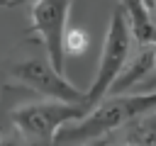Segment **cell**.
<instances>
[{
	"mask_svg": "<svg viewBox=\"0 0 156 146\" xmlns=\"http://www.w3.org/2000/svg\"><path fill=\"white\" fill-rule=\"evenodd\" d=\"M154 109H156V90L139 95H124V92L107 95L85 117L63 124L56 134L54 146H80L100 136H112L117 129L134 124L136 119L146 117Z\"/></svg>",
	"mask_w": 156,
	"mask_h": 146,
	"instance_id": "6da1fadb",
	"label": "cell"
},
{
	"mask_svg": "<svg viewBox=\"0 0 156 146\" xmlns=\"http://www.w3.org/2000/svg\"><path fill=\"white\" fill-rule=\"evenodd\" d=\"M132 44H134V34L129 29L124 7H115L107 32H105V41H102V54H100V63H98V73L93 85L85 90V107L88 112L110 95L115 80L122 75L124 66L132 58Z\"/></svg>",
	"mask_w": 156,
	"mask_h": 146,
	"instance_id": "7a4b0ae2",
	"label": "cell"
},
{
	"mask_svg": "<svg viewBox=\"0 0 156 146\" xmlns=\"http://www.w3.org/2000/svg\"><path fill=\"white\" fill-rule=\"evenodd\" d=\"M88 114L85 105L63 102V100H46V102H29L10 112V122L15 131L29 146H54L56 134L63 124L76 122Z\"/></svg>",
	"mask_w": 156,
	"mask_h": 146,
	"instance_id": "3957f363",
	"label": "cell"
},
{
	"mask_svg": "<svg viewBox=\"0 0 156 146\" xmlns=\"http://www.w3.org/2000/svg\"><path fill=\"white\" fill-rule=\"evenodd\" d=\"M71 0H34L29 10V32L37 34L46 49V58L56 66V71L66 73V51L63 36L68 29Z\"/></svg>",
	"mask_w": 156,
	"mask_h": 146,
	"instance_id": "277c9868",
	"label": "cell"
},
{
	"mask_svg": "<svg viewBox=\"0 0 156 146\" xmlns=\"http://www.w3.org/2000/svg\"><path fill=\"white\" fill-rule=\"evenodd\" d=\"M10 75L27 85L29 90L49 97V100H63V102H78L85 105V92L78 90L73 83H68L66 73L56 71V66L49 58H24L17 61L10 68Z\"/></svg>",
	"mask_w": 156,
	"mask_h": 146,
	"instance_id": "5b68a950",
	"label": "cell"
},
{
	"mask_svg": "<svg viewBox=\"0 0 156 146\" xmlns=\"http://www.w3.org/2000/svg\"><path fill=\"white\" fill-rule=\"evenodd\" d=\"M149 73H156V44H144L136 46L134 56L129 58V63L124 66L122 75L115 80L110 95H119L124 90H129L132 85H136L141 78H146Z\"/></svg>",
	"mask_w": 156,
	"mask_h": 146,
	"instance_id": "8992f818",
	"label": "cell"
},
{
	"mask_svg": "<svg viewBox=\"0 0 156 146\" xmlns=\"http://www.w3.org/2000/svg\"><path fill=\"white\" fill-rule=\"evenodd\" d=\"M122 7H124V15H127L136 46L156 44V19L149 12L146 2L144 0H122Z\"/></svg>",
	"mask_w": 156,
	"mask_h": 146,
	"instance_id": "52a82bcc",
	"label": "cell"
},
{
	"mask_svg": "<svg viewBox=\"0 0 156 146\" xmlns=\"http://www.w3.org/2000/svg\"><path fill=\"white\" fill-rule=\"evenodd\" d=\"M90 44V36L80 29V27H68L66 36H63V51L66 56H80Z\"/></svg>",
	"mask_w": 156,
	"mask_h": 146,
	"instance_id": "ba28073f",
	"label": "cell"
},
{
	"mask_svg": "<svg viewBox=\"0 0 156 146\" xmlns=\"http://www.w3.org/2000/svg\"><path fill=\"white\" fill-rule=\"evenodd\" d=\"M134 127H136L141 134H146V139L156 146V109H154V112H149L146 117L136 119V122H134Z\"/></svg>",
	"mask_w": 156,
	"mask_h": 146,
	"instance_id": "9c48e42d",
	"label": "cell"
},
{
	"mask_svg": "<svg viewBox=\"0 0 156 146\" xmlns=\"http://www.w3.org/2000/svg\"><path fill=\"white\" fill-rule=\"evenodd\" d=\"M117 146H154L149 139H146V134H141L134 124H132V129H129V134L117 144Z\"/></svg>",
	"mask_w": 156,
	"mask_h": 146,
	"instance_id": "30bf717a",
	"label": "cell"
},
{
	"mask_svg": "<svg viewBox=\"0 0 156 146\" xmlns=\"http://www.w3.org/2000/svg\"><path fill=\"white\" fill-rule=\"evenodd\" d=\"M112 144V136H100V139H93V141H85L80 146H110Z\"/></svg>",
	"mask_w": 156,
	"mask_h": 146,
	"instance_id": "8fae6325",
	"label": "cell"
},
{
	"mask_svg": "<svg viewBox=\"0 0 156 146\" xmlns=\"http://www.w3.org/2000/svg\"><path fill=\"white\" fill-rule=\"evenodd\" d=\"M0 146H20V144H17V139H12V136H0Z\"/></svg>",
	"mask_w": 156,
	"mask_h": 146,
	"instance_id": "7c38bea8",
	"label": "cell"
},
{
	"mask_svg": "<svg viewBox=\"0 0 156 146\" xmlns=\"http://www.w3.org/2000/svg\"><path fill=\"white\" fill-rule=\"evenodd\" d=\"M2 7H10V5H17V0H0Z\"/></svg>",
	"mask_w": 156,
	"mask_h": 146,
	"instance_id": "4fadbf2b",
	"label": "cell"
},
{
	"mask_svg": "<svg viewBox=\"0 0 156 146\" xmlns=\"http://www.w3.org/2000/svg\"><path fill=\"white\" fill-rule=\"evenodd\" d=\"M154 19H156V10H154Z\"/></svg>",
	"mask_w": 156,
	"mask_h": 146,
	"instance_id": "5bb4252c",
	"label": "cell"
}]
</instances>
